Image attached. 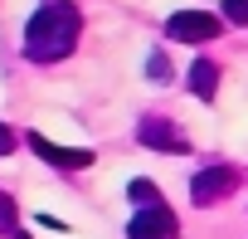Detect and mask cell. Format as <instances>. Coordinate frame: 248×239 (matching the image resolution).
Segmentation results:
<instances>
[{"mask_svg": "<svg viewBox=\"0 0 248 239\" xmlns=\"http://www.w3.org/2000/svg\"><path fill=\"white\" fill-rule=\"evenodd\" d=\"M233 186H238V171H233V166H204V171L190 181V200H195V205H214V200H224Z\"/></svg>", "mask_w": 248, "mask_h": 239, "instance_id": "cell-5", "label": "cell"}, {"mask_svg": "<svg viewBox=\"0 0 248 239\" xmlns=\"http://www.w3.org/2000/svg\"><path fill=\"white\" fill-rule=\"evenodd\" d=\"M224 20L229 25H248V0H224Z\"/></svg>", "mask_w": 248, "mask_h": 239, "instance_id": "cell-10", "label": "cell"}, {"mask_svg": "<svg viewBox=\"0 0 248 239\" xmlns=\"http://www.w3.org/2000/svg\"><path fill=\"white\" fill-rule=\"evenodd\" d=\"M78 34H83V15L73 0H44L25 25V54L34 64H59L73 54Z\"/></svg>", "mask_w": 248, "mask_h": 239, "instance_id": "cell-1", "label": "cell"}, {"mask_svg": "<svg viewBox=\"0 0 248 239\" xmlns=\"http://www.w3.org/2000/svg\"><path fill=\"white\" fill-rule=\"evenodd\" d=\"M127 195H132V205H156V200H161V190H156L151 181H132Z\"/></svg>", "mask_w": 248, "mask_h": 239, "instance_id": "cell-9", "label": "cell"}, {"mask_svg": "<svg viewBox=\"0 0 248 239\" xmlns=\"http://www.w3.org/2000/svg\"><path fill=\"white\" fill-rule=\"evenodd\" d=\"M15 147H20V137H15V132H10L5 122H0V156H10Z\"/></svg>", "mask_w": 248, "mask_h": 239, "instance_id": "cell-12", "label": "cell"}, {"mask_svg": "<svg viewBox=\"0 0 248 239\" xmlns=\"http://www.w3.org/2000/svg\"><path fill=\"white\" fill-rule=\"evenodd\" d=\"M30 147H34L39 161H49V166H59V171H83V166H93V152H83V147H54V142L39 137V132H30Z\"/></svg>", "mask_w": 248, "mask_h": 239, "instance_id": "cell-6", "label": "cell"}, {"mask_svg": "<svg viewBox=\"0 0 248 239\" xmlns=\"http://www.w3.org/2000/svg\"><path fill=\"white\" fill-rule=\"evenodd\" d=\"M166 34L180 39V44H204V39L219 34V20H214L209 10H175V15L166 20Z\"/></svg>", "mask_w": 248, "mask_h": 239, "instance_id": "cell-3", "label": "cell"}, {"mask_svg": "<svg viewBox=\"0 0 248 239\" xmlns=\"http://www.w3.org/2000/svg\"><path fill=\"white\" fill-rule=\"evenodd\" d=\"M146 73H151L156 83H166V78H170V64H166V54H151V59H146Z\"/></svg>", "mask_w": 248, "mask_h": 239, "instance_id": "cell-11", "label": "cell"}, {"mask_svg": "<svg viewBox=\"0 0 248 239\" xmlns=\"http://www.w3.org/2000/svg\"><path fill=\"white\" fill-rule=\"evenodd\" d=\"M190 93H195L200 102H214V93H219V68H214L209 59H195V64H190Z\"/></svg>", "mask_w": 248, "mask_h": 239, "instance_id": "cell-7", "label": "cell"}, {"mask_svg": "<svg viewBox=\"0 0 248 239\" xmlns=\"http://www.w3.org/2000/svg\"><path fill=\"white\" fill-rule=\"evenodd\" d=\"M137 142H141V147H151V152H170V156L190 152L185 132H180L175 122H166V117H141V127H137Z\"/></svg>", "mask_w": 248, "mask_h": 239, "instance_id": "cell-4", "label": "cell"}, {"mask_svg": "<svg viewBox=\"0 0 248 239\" xmlns=\"http://www.w3.org/2000/svg\"><path fill=\"white\" fill-rule=\"evenodd\" d=\"M127 239H180V220L166 200L137 205V215L127 220Z\"/></svg>", "mask_w": 248, "mask_h": 239, "instance_id": "cell-2", "label": "cell"}, {"mask_svg": "<svg viewBox=\"0 0 248 239\" xmlns=\"http://www.w3.org/2000/svg\"><path fill=\"white\" fill-rule=\"evenodd\" d=\"M15 229H20V210H15V200L0 190V234H10L15 239Z\"/></svg>", "mask_w": 248, "mask_h": 239, "instance_id": "cell-8", "label": "cell"}]
</instances>
